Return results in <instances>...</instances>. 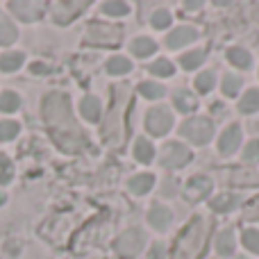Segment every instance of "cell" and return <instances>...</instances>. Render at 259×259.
Instances as JSON below:
<instances>
[{"instance_id":"obj_33","label":"cell","mask_w":259,"mask_h":259,"mask_svg":"<svg viewBox=\"0 0 259 259\" xmlns=\"http://www.w3.org/2000/svg\"><path fill=\"white\" fill-rule=\"evenodd\" d=\"M150 23H152L155 30H166V27L170 25V12H166V9H157V12L152 14Z\"/></svg>"},{"instance_id":"obj_8","label":"cell","mask_w":259,"mask_h":259,"mask_svg":"<svg viewBox=\"0 0 259 259\" xmlns=\"http://www.w3.org/2000/svg\"><path fill=\"white\" fill-rule=\"evenodd\" d=\"M239 143H241V127L239 125L225 127L223 134H221V139H219V152L221 155H232V152L239 148Z\"/></svg>"},{"instance_id":"obj_34","label":"cell","mask_w":259,"mask_h":259,"mask_svg":"<svg viewBox=\"0 0 259 259\" xmlns=\"http://www.w3.org/2000/svg\"><path fill=\"white\" fill-rule=\"evenodd\" d=\"M241 241H243V246H246L250 252L259 255V232H257V230H246V232H243V237H241Z\"/></svg>"},{"instance_id":"obj_11","label":"cell","mask_w":259,"mask_h":259,"mask_svg":"<svg viewBox=\"0 0 259 259\" xmlns=\"http://www.w3.org/2000/svg\"><path fill=\"white\" fill-rule=\"evenodd\" d=\"M209 191H211V180L205 178V175H196V178H191L189 184H187V198L189 200H202Z\"/></svg>"},{"instance_id":"obj_35","label":"cell","mask_w":259,"mask_h":259,"mask_svg":"<svg viewBox=\"0 0 259 259\" xmlns=\"http://www.w3.org/2000/svg\"><path fill=\"white\" fill-rule=\"evenodd\" d=\"M12 175H14L12 161H9L5 155H0V184H9L12 182Z\"/></svg>"},{"instance_id":"obj_5","label":"cell","mask_w":259,"mask_h":259,"mask_svg":"<svg viewBox=\"0 0 259 259\" xmlns=\"http://www.w3.org/2000/svg\"><path fill=\"white\" fill-rule=\"evenodd\" d=\"M191 150H189L187 146H182V143L173 141V143H166L164 150H161V166H166V168H182V166H187L189 161H191Z\"/></svg>"},{"instance_id":"obj_26","label":"cell","mask_w":259,"mask_h":259,"mask_svg":"<svg viewBox=\"0 0 259 259\" xmlns=\"http://www.w3.org/2000/svg\"><path fill=\"white\" fill-rule=\"evenodd\" d=\"M21 107V98H18L14 91H3L0 94V112H16Z\"/></svg>"},{"instance_id":"obj_4","label":"cell","mask_w":259,"mask_h":259,"mask_svg":"<svg viewBox=\"0 0 259 259\" xmlns=\"http://www.w3.org/2000/svg\"><path fill=\"white\" fill-rule=\"evenodd\" d=\"M173 127V114L166 107H152L146 112V130L152 137H164Z\"/></svg>"},{"instance_id":"obj_30","label":"cell","mask_w":259,"mask_h":259,"mask_svg":"<svg viewBox=\"0 0 259 259\" xmlns=\"http://www.w3.org/2000/svg\"><path fill=\"white\" fill-rule=\"evenodd\" d=\"M214 84H216V75L211 71H205L196 77V89L200 91V94H209V91L214 89Z\"/></svg>"},{"instance_id":"obj_16","label":"cell","mask_w":259,"mask_h":259,"mask_svg":"<svg viewBox=\"0 0 259 259\" xmlns=\"http://www.w3.org/2000/svg\"><path fill=\"white\" fill-rule=\"evenodd\" d=\"M239 205V198L234 196V193H221V196H216V198H211V202H209V207L214 211H232L234 207Z\"/></svg>"},{"instance_id":"obj_24","label":"cell","mask_w":259,"mask_h":259,"mask_svg":"<svg viewBox=\"0 0 259 259\" xmlns=\"http://www.w3.org/2000/svg\"><path fill=\"white\" fill-rule=\"evenodd\" d=\"M132 71V62H130L127 57H121V55H116V57H112L107 62V73L109 75H125V73Z\"/></svg>"},{"instance_id":"obj_2","label":"cell","mask_w":259,"mask_h":259,"mask_svg":"<svg viewBox=\"0 0 259 259\" xmlns=\"http://www.w3.org/2000/svg\"><path fill=\"white\" fill-rule=\"evenodd\" d=\"M180 132H182L184 139H189V141L196 143V146H205V143H209V139L214 137V121H209L207 116L189 118V121L182 123Z\"/></svg>"},{"instance_id":"obj_3","label":"cell","mask_w":259,"mask_h":259,"mask_svg":"<svg viewBox=\"0 0 259 259\" xmlns=\"http://www.w3.org/2000/svg\"><path fill=\"white\" fill-rule=\"evenodd\" d=\"M143 246H146V234H143L139 228H132L116 239L114 250H116V255L121 259H134L143 250Z\"/></svg>"},{"instance_id":"obj_22","label":"cell","mask_w":259,"mask_h":259,"mask_svg":"<svg viewBox=\"0 0 259 259\" xmlns=\"http://www.w3.org/2000/svg\"><path fill=\"white\" fill-rule=\"evenodd\" d=\"M16 36H18V32L12 25V21L5 14H0V46H12L16 41Z\"/></svg>"},{"instance_id":"obj_20","label":"cell","mask_w":259,"mask_h":259,"mask_svg":"<svg viewBox=\"0 0 259 259\" xmlns=\"http://www.w3.org/2000/svg\"><path fill=\"white\" fill-rule=\"evenodd\" d=\"M23 62H25L23 53H5V55H0V71L14 73L23 66Z\"/></svg>"},{"instance_id":"obj_36","label":"cell","mask_w":259,"mask_h":259,"mask_svg":"<svg viewBox=\"0 0 259 259\" xmlns=\"http://www.w3.org/2000/svg\"><path fill=\"white\" fill-rule=\"evenodd\" d=\"M243 161H250V164L259 161V139L250 141L246 148H243Z\"/></svg>"},{"instance_id":"obj_13","label":"cell","mask_w":259,"mask_h":259,"mask_svg":"<svg viewBox=\"0 0 259 259\" xmlns=\"http://www.w3.org/2000/svg\"><path fill=\"white\" fill-rule=\"evenodd\" d=\"M173 103H175V109H178V112H182V114H189V112H193V109L198 107L196 96H193L189 89H178V91H175V94H173Z\"/></svg>"},{"instance_id":"obj_1","label":"cell","mask_w":259,"mask_h":259,"mask_svg":"<svg viewBox=\"0 0 259 259\" xmlns=\"http://www.w3.org/2000/svg\"><path fill=\"white\" fill-rule=\"evenodd\" d=\"M44 118L55 127L57 132L59 127L75 130L71 116V107H68V98L64 94H48L44 98Z\"/></svg>"},{"instance_id":"obj_12","label":"cell","mask_w":259,"mask_h":259,"mask_svg":"<svg viewBox=\"0 0 259 259\" xmlns=\"http://www.w3.org/2000/svg\"><path fill=\"white\" fill-rule=\"evenodd\" d=\"M9 7L14 9V14H16L21 21L30 23L41 16V7H44V5L41 3H9Z\"/></svg>"},{"instance_id":"obj_39","label":"cell","mask_w":259,"mask_h":259,"mask_svg":"<svg viewBox=\"0 0 259 259\" xmlns=\"http://www.w3.org/2000/svg\"><path fill=\"white\" fill-rule=\"evenodd\" d=\"M3 202H5V196H3V193H0V205H3Z\"/></svg>"},{"instance_id":"obj_28","label":"cell","mask_w":259,"mask_h":259,"mask_svg":"<svg viewBox=\"0 0 259 259\" xmlns=\"http://www.w3.org/2000/svg\"><path fill=\"white\" fill-rule=\"evenodd\" d=\"M243 80L239 75H225L223 77V84H221V89H223V96H228V98H232V96L239 94V89H241Z\"/></svg>"},{"instance_id":"obj_14","label":"cell","mask_w":259,"mask_h":259,"mask_svg":"<svg viewBox=\"0 0 259 259\" xmlns=\"http://www.w3.org/2000/svg\"><path fill=\"white\" fill-rule=\"evenodd\" d=\"M152 187H155V175L152 173L134 175V178L127 182V189L134 193V196H143V193H148Z\"/></svg>"},{"instance_id":"obj_6","label":"cell","mask_w":259,"mask_h":259,"mask_svg":"<svg viewBox=\"0 0 259 259\" xmlns=\"http://www.w3.org/2000/svg\"><path fill=\"white\" fill-rule=\"evenodd\" d=\"M87 39L91 44H118L121 41V30L118 27H109V25H91L89 27V36Z\"/></svg>"},{"instance_id":"obj_10","label":"cell","mask_w":259,"mask_h":259,"mask_svg":"<svg viewBox=\"0 0 259 259\" xmlns=\"http://www.w3.org/2000/svg\"><path fill=\"white\" fill-rule=\"evenodd\" d=\"M196 39H198V32L193 30V27L182 25V27H175V30L166 36V46H168V48H182V46L191 44V41H196Z\"/></svg>"},{"instance_id":"obj_38","label":"cell","mask_w":259,"mask_h":259,"mask_svg":"<svg viewBox=\"0 0 259 259\" xmlns=\"http://www.w3.org/2000/svg\"><path fill=\"white\" fill-rule=\"evenodd\" d=\"M196 7H200V3H187V9H196Z\"/></svg>"},{"instance_id":"obj_7","label":"cell","mask_w":259,"mask_h":259,"mask_svg":"<svg viewBox=\"0 0 259 259\" xmlns=\"http://www.w3.org/2000/svg\"><path fill=\"white\" fill-rule=\"evenodd\" d=\"M84 7H89V3H57L55 5L53 16L59 25H66L68 21H73L75 16H80Z\"/></svg>"},{"instance_id":"obj_19","label":"cell","mask_w":259,"mask_h":259,"mask_svg":"<svg viewBox=\"0 0 259 259\" xmlns=\"http://www.w3.org/2000/svg\"><path fill=\"white\" fill-rule=\"evenodd\" d=\"M216 252L221 257H232L234 255V234L232 230H225V232L219 234L216 239Z\"/></svg>"},{"instance_id":"obj_18","label":"cell","mask_w":259,"mask_h":259,"mask_svg":"<svg viewBox=\"0 0 259 259\" xmlns=\"http://www.w3.org/2000/svg\"><path fill=\"white\" fill-rule=\"evenodd\" d=\"M130 50H132L137 57H150L157 50V44L152 39H148V36H137V39L132 41V46H130Z\"/></svg>"},{"instance_id":"obj_25","label":"cell","mask_w":259,"mask_h":259,"mask_svg":"<svg viewBox=\"0 0 259 259\" xmlns=\"http://www.w3.org/2000/svg\"><path fill=\"white\" fill-rule=\"evenodd\" d=\"M202 62H205V53H202V50H191V53L180 57V64H182V68H187V71H193V68L202 66Z\"/></svg>"},{"instance_id":"obj_15","label":"cell","mask_w":259,"mask_h":259,"mask_svg":"<svg viewBox=\"0 0 259 259\" xmlns=\"http://www.w3.org/2000/svg\"><path fill=\"white\" fill-rule=\"evenodd\" d=\"M80 114L89 123H98V118H100V100L96 98V96H84L82 103H80Z\"/></svg>"},{"instance_id":"obj_23","label":"cell","mask_w":259,"mask_h":259,"mask_svg":"<svg viewBox=\"0 0 259 259\" xmlns=\"http://www.w3.org/2000/svg\"><path fill=\"white\" fill-rule=\"evenodd\" d=\"M228 59L234 64V66L243 68V71H248L250 64H252V55L248 53V50H243V48H230L228 50Z\"/></svg>"},{"instance_id":"obj_29","label":"cell","mask_w":259,"mask_h":259,"mask_svg":"<svg viewBox=\"0 0 259 259\" xmlns=\"http://www.w3.org/2000/svg\"><path fill=\"white\" fill-rule=\"evenodd\" d=\"M139 91H141V96H146L148 100H159L161 96H164V87L157 84V82H141Z\"/></svg>"},{"instance_id":"obj_31","label":"cell","mask_w":259,"mask_h":259,"mask_svg":"<svg viewBox=\"0 0 259 259\" xmlns=\"http://www.w3.org/2000/svg\"><path fill=\"white\" fill-rule=\"evenodd\" d=\"M18 130H21V125H18L16 121H0V141H12V139H16Z\"/></svg>"},{"instance_id":"obj_17","label":"cell","mask_w":259,"mask_h":259,"mask_svg":"<svg viewBox=\"0 0 259 259\" xmlns=\"http://www.w3.org/2000/svg\"><path fill=\"white\" fill-rule=\"evenodd\" d=\"M134 157H137V161H141V164H150L152 157H155L152 143L148 141V139H137V141H134Z\"/></svg>"},{"instance_id":"obj_9","label":"cell","mask_w":259,"mask_h":259,"mask_svg":"<svg viewBox=\"0 0 259 259\" xmlns=\"http://www.w3.org/2000/svg\"><path fill=\"white\" fill-rule=\"evenodd\" d=\"M170 221H173V214H170V209L164 205H152L150 211H148V223H150L152 230H157V232H164L170 225Z\"/></svg>"},{"instance_id":"obj_21","label":"cell","mask_w":259,"mask_h":259,"mask_svg":"<svg viewBox=\"0 0 259 259\" xmlns=\"http://www.w3.org/2000/svg\"><path fill=\"white\" fill-rule=\"evenodd\" d=\"M239 112L241 114H255L259 112V89H248L243 94L241 103H239Z\"/></svg>"},{"instance_id":"obj_32","label":"cell","mask_w":259,"mask_h":259,"mask_svg":"<svg viewBox=\"0 0 259 259\" xmlns=\"http://www.w3.org/2000/svg\"><path fill=\"white\" fill-rule=\"evenodd\" d=\"M103 12L107 16H127L130 5L127 3H103Z\"/></svg>"},{"instance_id":"obj_27","label":"cell","mask_w":259,"mask_h":259,"mask_svg":"<svg viewBox=\"0 0 259 259\" xmlns=\"http://www.w3.org/2000/svg\"><path fill=\"white\" fill-rule=\"evenodd\" d=\"M148 68H150L152 75H159V77H170L175 73L173 62H168V59H157V62H152Z\"/></svg>"},{"instance_id":"obj_37","label":"cell","mask_w":259,"mask_h":259,"mask_svg":"<svg viewBox=\"0 0 259 259\" xmlns=\"http://www.w3.org/2000/svg\"><path fill=\"white\" fill-rule=\"evenodd\" d=\"M148 259H166V250L161 243H155V246L150 248V252H148Z\"/></svg>"}]
</instances>
